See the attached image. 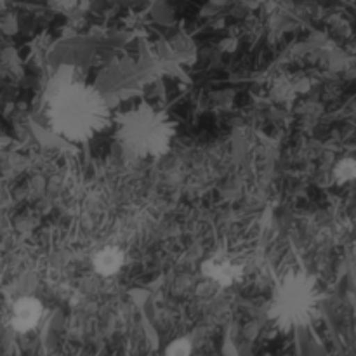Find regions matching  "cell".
I'll list each match as a JSON object with an SVG mask.
<instances>
[{"label": "cell", "instance_id": "cell-1", "mask_svg": "<svg viewBox=\"0 0 356 356\" xmlns=\"http://www.w3.org/2000/svg\"><path fill=\"white\" fill-rule=\"evenodd\" d=\"M110 111L103 96L87 83H63L51 97V124L72 141H87L103 131Z\"/></svg>", "mask_w": 356, "mask_h": 356}, {"label": "cell", "instance_id": "cell-2", "mask_svg": "<svg viewBox=\"0 0 356 356\" xmlns=\"http://www.w3.org/2000/svg\"><path fill=\"white\" fill-rule=\"evenodd\" d=\"M118 143L127 155L146 159L162 156L170 149L176 124L162 110L139 104L118 117Z\"/></svg>", "mask_w": 356, "mask_h": 356}, {"label": "cell", "instance_id": "cell-3", "mask_svg": "<svg viewBox=\"0 0 356 356\" xmlns=\"http://www.w3.org/2000/svg\"><path fill=\"white\" fill-rule=\"evenodd\" d=\"M315 278L306 273H292L278 285L275 292L271 315L278 320L298 322L309 315L316 305Z\"/></svg>", "mask_w": 356, "mask_h": 356}, {"label": "cell", "instance_id": "cell-4", "mask_svg": "<svg viewBox=\"0 0 356 356\" xmlns=\"http://www.w3.org/2000/svg\"><path fill=\"white\" fill-rule=\"evenodd\" d=\"M44 313V306L37 298H21L14 302L13 312H10V325L16 332H28L38 325Z\"/></svg>", "mask_w": 356, "mask_h": 356}, {"label": "cell", "instance_id": "cell-5", "mask_svg": "<svg viewBox=\"0 0 356 356\" xmlns=\"http://www.w3.org/2000/svg\"><path fill=\"white\" fill-rule=\"evenodd\" d=\"M202 273L221 287H229L242 277V266L226 256H214L202 266Z\"/></svg>", "mask_w": 356, "mask_h": 356}, {"label": "cell", "instance_id": "cell-6", "mask_svg": "<svg viewBox=\"0 0 356 356\" xmlns=\"http://www.w3.org/2000/svg\"><path fill=\"white\" fill-rule=\"evenodd\" d=\"M125 254L118 247L106 245L97 250L92 257V268L101 277H113L124 268Z\"/></svg>", "mask_w": 356, "mask_h": 356}, {"label": "cell", "instance_id": "cell-7", "mask_svg": "<svg viewBox=\"0 0 356 356\" xmlns=\"http://www.w3.org/2000/svg\"><path fill=\"white\" fill-rule=\"evenodd\" d=\"M334 179L337 183H348L356 179V156H346L334 167Z\"/></svg>", "mask_w": 356, "mask_h": 356}, {"label": "cell", "instance_id": "cell-8", "mask_svg": "<svg viewBox=\"0 0 356 356\" xmlns=\"http://www.w3.org/2000/svg\"><path fill=\"white\" fill-rule=\"evenodd\" d=\"M190 355H191V343L188 339H184V337L172 341L165 350V356H190Z\"/></svg>", "mask_w": 356, "mask_h": 356}]
</instances>
